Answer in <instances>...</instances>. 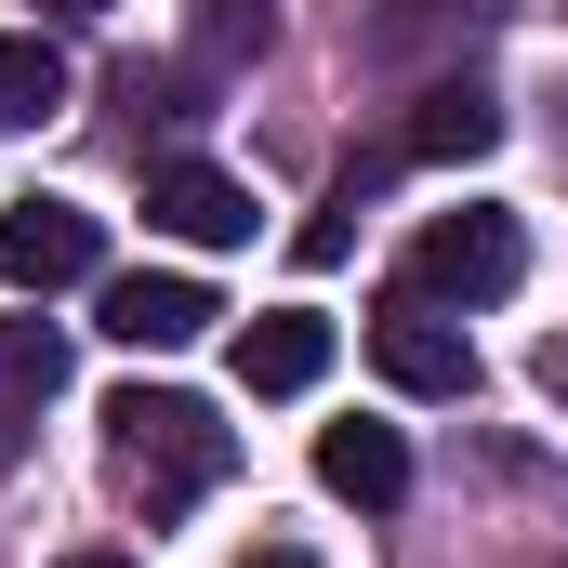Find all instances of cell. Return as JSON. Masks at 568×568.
<instances>
[{"mask_svg":"<svg viewBox=\"0 0 568 568\" xmlns=\"http://www.w3.org/2000/svg\"><path fill=\"white\" fill-rule=\"evenodd\" d=\"M344 239H357V172H344V185L304 212V239H291V252H304V265H344Z\"/></svg>","mask_w":568,"mask_h":568,"instance_id":"7c38bea8","label":"cell"},{"mask_svg":"<svg viewBox=\"0 0 568 568\" xmlns=\"http://www.w3.org/2000/svg\"><path fill=\"white\" fill-rule=\"evenodd\" d=\"M93 317H106V344H133V357H172V344H199L225 304L199 278H172V265H133V278H106L93 291Z\"/></svg>","mask_w":568,"mask_h":568,"instance_id":"8992f818","label":"cell"},{"mask_svg":"<svg viewBox=\"0 0 568 568\" xmlns=\"http://www.w3.org/2000/svg\"><path fill=\"white\" fill-rule=\"evenodd\" d=\"M67 13H106V0H67Z\"/></svg>","mask_w":568,"mask_h":568,"instance_id":"2e32d148","label":"cell"},{"mask_svg":"<svg viewBox=\"0 0 568 568\" xmlns=\"http://www.w3.org/2000/svg\"><path fill=\"white\" fill-rule=\"evenodd\" d=\"M371 371H384L397 397H476V344H463V317L424 304V291H397V304L371 317Z\"/></svg>","mask_w":568,"mask_h":568,"instance_id":"3957f363","label":"cell"},{"mask_svg":"<svg viewBox=\"0 0 568 568\" xmlns=\"http://www.w3.org/2000/svg\"><path fill=\"white\" fill-rule=\"evenodd\" d=\"M317 371H331V317L278 304V317H252V331H239V384H252V397H304Z\"/></svg>","mask_w":568,"mask_h":568,"instance_id":"9c48e42d","label":"cell"},{"mask_svg":"<svg viewBox=\"0 0 568 568\" xmlns=\"http://www.w3.org/2000/svg\"><path fill=\"white\" fill-rule=\"evenodd\" d=\"M317 489L357 503V516L410 503V449H397V424H317Z\"/></svg>","mask_w":568,"mask_h":568,"instance_id":"52a82bcc","label":"cell"},{"mask_svg":"<svg viewBox=\"0 0 568 568\" xmlns=\"http://www.w3.org/2000/svg\"><path fill=\"white\" fill-rule=\"evenodd\" d=\"M53 384H67V331L53 317H0V463L27 449V424H40Z\"/></svg>","mask_w":568,"mask_h":568,"instance_id":"ba28073f","label":"cell"},{"mask_svg":"<svg viewBox=\"0 0 568 568\" xmlns=\"http://www.w3.org/2000/svg\"><path fill=\"white\" fill-rule=\"evenodd\" d=\"M106 265V225L80 199H13L0 212V291H80Z\"/></svg>","mask_w":568,"mask_h":568,"instance_id":"277c9868","label":"cell"},{"mask_svg":"<svg viewBox=\"0 0 568 568\" xmlns=\"http://www.w3.org/2000/svg\"><path fill=\"white\" fill-rule=\"evenodd\" d=\"M542 384H556V397H568V344H542Z\"/></svg>","mask_w":568,"mask_h":568,"instance_id":"5bb4252c","label":"cell"},{"mask_svg":"<svg viewBox=\"0 0 568 568\" xmlns=\"http://www.w3.org/2000/svg\"><path fill=\"white\" fill-rule=\"evenodd\" d=\"M529 278V239H516V212H436L424 239H410V278L424 304H503V291Z\"/></svg>","mask_w":568,"mask_h":568,"instance_id":"7a4b0ae2","label":"cell"},{"mask_svg":"<svg viewBox=\"0 0 568 568\" xmlns=\"http://www.w3.org/2000/svg\"><path fill=\"white\" fill-rule=\"evenodd\" d=\"M106 449H120V489L145 516H185L199 489L239 476V436L212 424V397H185V384H120L106 397Z\"/></svg>","mask_w":568,"mask_h":568,"instance_id":"6da1fadb","label":"cell"},{"mask_svg":"<svg viewBox=\"0 0 568 568\" xmlns=\"http://www.w3.org/2000/svg\"><path fill=\"white\" fill-rule=\"evenodd\" d=\"M410 159H489V145H503V106H489V93H476V80H436L424 106H410Z\"/></svg>","mask_w":568,"mask_h":568,"instance_id":"30bf717a","label":"cell"},{"mask_svg":"<svg viewBox=\"0 0 568 568\" xmlns=\"http://www.w3.org/2000/svg\"><path fill=\"white\" fill-rule=\"evenodd\" d=\"M239 568H317V556H304V542H252Z\"/></svg>","mask_w":568,"mask_h":568,"instance_id":"4fadbf2b","label":"cell"},{"mask_svg":"<svg viewBox=\"0 0 568 568\" xmlns=\"http://www.w3.org/2000/svg\"><path fill=\"white\" fill-rule=\"evenodd\" d=\"M67 568H133V556H67Z\"/></svg>","mask_w":568,"mask_h":568,"instance_id":"9a60e30c","label":"cell"},{"mask_svg":"<svg viewBox=\"0 0 568 568\" xmlns=\"http://www.w3.org/2000/svg\"><path fill=\"white\" fill-rule=\"evenodd\" d=\"M53 106H67V53L40 27H0V133H40Z\"/></svg>","mask_w":568,"mask_h":568,"instance_id":"8fae6325","label":"cell"},{"mask_svg":"<svg viewBox=\"0 0 568 568\" xmlns=\"http://www.w3.org/2000/svg\"><path fill=\"white\" fill-rule=\"evenodd\" d=\"M145 225L185 239V252H239L252 239V185L225 159H145Z\"/></svg>","mask_w":568,"mask_h":568,"instance_id":"5b68a950","label":"cell"}]
</instances>
